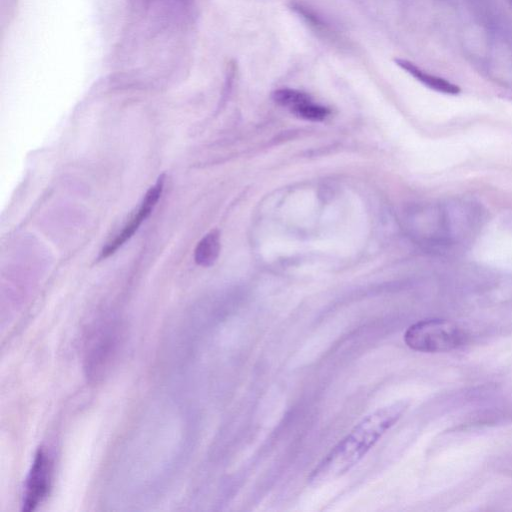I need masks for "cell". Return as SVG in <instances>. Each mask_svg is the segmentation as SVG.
<instances>
[{
    "label": "cell",
    "instance_id": "7a4b0ae2",
    "mask_svg": "<svg viewBox=\"0 0 512 512\" xmlns=\"http://www.w3.org/2000/svg\"><path fill=\"white\" fill-rule=\"evenodd\" d=\"M464 332L454 323L442 319L422 320L412 324L404 334L406 345L419 352L437 353L453 350L464 343Z\"/></svg>",
    "mask_w": 512,
    "mask_h": 512
},
{
    "label": "cell",
    "instance_id": "6da1fadb",
    "mask_svg": "<svg viewBox=\"0 0 512 512\" xmlns=\"http://www.w3.org/2000/svg\"><path fill=\"white\" fill-rule=\"evenodd\" d=\"M407 407L408 402L401 400L366 416L311 471L308 484L320 486L347 473L401 418Z\"/></svg>",
    "mask_w": 512,
    "mask_h": 512
},
{
    "label": "cell",
    "instance_id": "277c9868",
    "mask_svg": "<svg viewBox=\"0 0 512 512\" xmlns=\"http://www.w3.org/2000/svg\"><path fill=\"white\" fill-rule=\"evenodd\" d=\"M164 175H161L156 183L146 192L138 210L128 220L122 230L101 251L100 258L112 255L137 231L141 223L150 215L158 202L164 187Z\"/></svg>",
    "mask_w": 512,
    "mask_h": 512
},
{
    "label": "cell",
    "instance_id": "ba28073f",
    "mask_svg": "<svg viewBox=\"0 0 512 512\" xmlns=\"http://www.w3.org/2000/svg\"><path fill=\"white\" fill-rule=\"evenodd\" d=\"M272 97L277 104L288 108L289 110H292L299 104L311 99L308 94L290 88L278 89L274 91Z\"/></svg>",
    "mask_w": 512,
    "mask_h": 512
},
{
    "label": "cell",
    "instance_id": "5b68a950",
    "mask_svg": "<svg viewBox=\"0 0 512 512\" xmlns=\"http://www.w3.org/2000/svg\"><path fill=\"white\" fill-rule=\"evenodd\" d=\"M395 63L430 89L445 94H458L460 92V88L457 85L449 82L444 78L435 76L422 70L417 65L408 60L396 59Z\"/></svg>",
    "mask_w": 512,
    "mask_h": 512
},
{
    "label": "cell",
    "instance_id": "8992f818",
    "mask_svg": "<svg viewBox=\"0 0 512 512\" xmlns=\"http://www.w3.org/2000/svg\"><path fill=\"white\" fill-rule=\"evenodd\" d=\"M220 253V234L217 230L207 233L197 244L194 252L195 262L203 267L215 263Z\"/></svg>",
    "mask_w": 512,
    "mask_h": 512
},
{
    "label": "cell",
    "instance_id": "52a82bcc",
    "mask_svg": "<svg viewBox=\"0 0 512 512\" xmlns=\"http://www.w3.org/2000/svg\"><path fill=\"white\" fill-rule=\"evenodd\" d=\"M291 112L297 117L310 121H322L330 114L328 108L314 103L312 99L296 106Z\"/></svg>",
    "mask_w": 512,
    "mask_h": 512
},
{
    "label": "cell",
    "instance_id": "3957f363",
    "mask_svg": "<svg viewBox=\"0 0 512 512\" xmlns=\"http://www.w3.org/2000/svg\"><path fill=\"white\" fill-rule=\"evenodd\" d=\"M51 472V461L43 449L39 448L27 477L23 511H33L47 497L51 486Z\"/></svg>",
    "mask_w": 512,
    "mask_h": 512
}]
</instances>
